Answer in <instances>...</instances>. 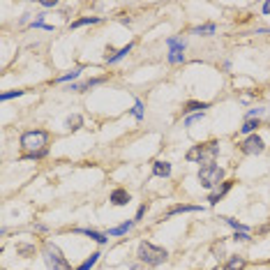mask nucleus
<instances>
[{"label": "nucleus", "instance_id": "nucleus-1", "mask_svg": "<svg viewBox=\"0 0 270 270\" xmlns=\"http://www.w3.org/2000/svg\"><path fill=\"white\" fill-rule=\"evenodd\" d=\"M136 259L146 265H159L169 259V252L164 250V247H157V245H153V242L143 240L139 245V250H136Z\"/></svg>", "mask_w": 270, "mask_h": 270}, {"label": "nucleus", "instance_id": "nucleus-2", "mask_svg": "<svg viewBox=\"0 0 270 270\" xmlns=\"http://www.w3.org/2000/svg\"><path fill=\"white\" fill-rule=\"evenodd\" d=\"M219 155V146L215 141L210 143H199L185 155L187 162H199L201 167H208V164H215V157Z\"/></svg>", "mask_w": 270, "mask_h": 270}, {"label": "nucleus", "instance_id": "nucleus-3", "mask_svg": "<svg viewBox=\"0 0 270 270\" xmlns=\"http://www.w3.org/2000/svg\"><path fill=\"white\" fill-rule=\"evenodd\" d=\"M21 148L26 153H37V150H44L49 143V132L44 130H30V132H24L19 139Z\"/></svg>", "mask_w": 270, "mask_h": 270}, {"label": "nucleus", "instance_id": "nucleus-4", "mask_svg": "<svg viewBox=\"0 0 270 270\" xmlns=\"http://www.w3.org/2000/svg\"><path fill=\"white\" fill-rule=\"evenodd\" d=\"M44 263H47L49 270H72L70 261L63 256V252L58 250V245H53V242H44Z\"/></svg>", "mask_w": 270, "mask_h": 270}, {"label": "nucleus", "instance_id": "nucleus-5", "mask_svg": "<svg viewBox=\"0 0 270 270\" xmlns=\"http://www.w3.org/2000/svg\"><path fill=\"white\" fill-rule=\"evenodd\" d=\"M199 182L205 190H217L224 182V169L217 167V164H208V167L199 169Z\"/></svg>", "mask_w": 270, "mask_h": 270}, {"label": "nucleus", "instance_id": "nucleus-6", "mask_svg": "<svg viewBox=\"0 0 270 270\" xmlns=\"http://www.w3.org/2000/svg\"><path fill=\"white\" fill-rule=\"evenodd\" d=\"M240 150L245 155H261L265 150V143H263V139H261L259 134H250L245 141L240 143Z\"/></svg>", "mask_w": 270, "mask_h": 270}, {"label": "nucleus", "instance_id": "nucleus-7", "mask_svg": "<svg viewBox=\"0 0 270 270\" xmlns=\"http://www.w3.org/2000/svg\"><path fill=\"white\" fill-rule=\"evenodd\" d=\"M109 201H111L113 205H118V208H120V205H127L132 201V196H130V192L125 190V187H116V190L111 192V196H109Z\"/></svg>", "mask_w": 270, "mask_h": 270}, {"label": "nucleus", "instance_id": "nucleus-8", "mask_svg": "<svg viewBox=\"0 0 270 270\" xmlns=\"http://www.w3.org/2000/svg\"><path fill=\"white\" fill-rule=\"evenodd\" d=\"M201 205H190V203H176L164 213V217H173V215H182V213H201Z\"/></svg>", "mask_w": 270, "mask_h": 270}, {"label": "nucleus", "instance_id": "nucleus-9", "mask_svg": "<svg viewBox=\"0 0 270 270\" xmlns=\"http://www.w3.org/2000/svg\"><path fill=\"white\" fill-rule=\"evenodd\" d=\"M231 187H233V182H231V180H224L222 185L217 187V190H213V192L208 194V201H210L213 205H215V203H219V201H222L224 196H226V192L231 190Z\"/></svg>", "mask_w": 270, "mask_h": 270}, {"label": "nucleus", "instance_id": "nucleus-10", "mask_svg": "<svg viewBox=\"0 0 270 270\" xmlns=\"http://www.w3.org/2000/svg\"><path fill=\"white\" fill-rule=\"evenodd\" d=\"M74 233H81V236H88L90 240L99 242V245H104V242L109 240V236H107V233H99V231H95V229H74Z\"/></svg>", "mask_w": 270, "mask_h": 270}, {"label": "nucleus", "instance_id": "nucleus-11", "mask_svg": "<svg viewBox=\"0 0 270 270\" xmlns=\"http://www.w3.org/2000/svg\"><path fill=\"white\" fill-rule=\"evenodd\" d=\"M245 265H247L245 256L233 254V256H229V259H226V263H224V270H245Z\"/></svg>", "mask_w": 270, "mask_h": 270}, {"label": "nucleus", "instance_id": "nucleus-12", "mask_svg": "<svg viewBox=\"0 0 270 270\" xmlns=\"http://www.w3.org/2000/svg\"><path fill=\"white\" fill-rule=\"evenodd\" d=\"M109 76H97V79H88V81H84V84H79V86H72L70 90H76V93H86V90H90V88H95V86H99V84H104Z\"/></svg>", "mask_w": 270, "mask_h": 270}, {"label": "nucleus", "instance_id": "nucleus-13", "mask_svg": "<svg viewBox=\"0 0 270 270\" xmlns=\"http://www.w3.org/2000/svg\"><path fill=\"white\" fill-rule=\"evenodd\" d=\"M153 176H157V178H169V176H171V164L164 162V159H157V162L153 164Z\"/></svg>", "mask_w": 270, "mask_h": 270}, {"label": "nucleus", "instance_id": "nucleus-14", "mask_svg": "<svg viewBox=\"0 0 270 270\" xmlns=\"http://www.w3.org/2000/svg\"><path fill=\"white\" fill-rule=\"evenodd\" d=\"M205 109H210L208 102H196V99H190V102H185V109H182V111L192 116V113H203Z\"/></svg>", "mask_w": 270, "mask_h": 270}, {"label": "nucleus", "instance_id": "nucleus-15", "mask_svg": "<svg viewBox=\"0 0 270 270\" xmlns=\"http://www.w3.org/2000/svg\"><path fill=\"white\" fill-rule=\"evenodd\" d=\"M134 224H136V219H127V222H122V224H118V226L109 229L107 236H113V238H116V236H122V233H127L132 226H134Z\"/></svg>", "mask_w": 270, "mask_h": 270}, {"label": "nucleus", "instance_id": "nucleus-16", "mask_svg": "<svg viewBox=\"0 0 270 270\" xmlns=\"http://www.w3.org/2000/svg\"><path fill=\"white\" fill-rule=\"evenodd\" d=\"M16 252H19L24 259H33L35 252H37V247L35 245H28V242H16Z\"/></svg>", "mask_w": 270, "mask_h": 270}, {"label": "nucleus", "instance_id": "nucleus-17", "mask_svg": "<svg viewBox=\"0 0 270 270\" xmlns=\"http://www.w3.org/2000/svg\"><path fill=\"white\" fill-rule=\"evenodd\" d=\"M65 127H67V130H70V132H76V130H81V127H84V118H81L79 113H72V116L65 120Z\"/></svg>", "mask_w": 270, "mask_h": 270}, {"label": "nucleus", "instance_id": "nucleus-18", "mask_svg": "<svg viewBox=\"0 0 270 270\" xmlns=\"http://www.w3.org/2000/svg\"><path fill=\"white\" fill-rule=\"evenodd\" d=\"M169 63L171 65H182L185 63V53H182V49H169Z\"/></svg>", "mask_w": 270, "mask_h": 270}, {"label": "nucleus", "instance_id": "nucleus-19", "mask_svg": "<svg viewBox=\"0 0 270 270\" xmlns=\"http://www.w3.org/2000/svg\"><path fill=\"white\" fill-rule=\"evenodd\" d=\"M99 256H102V254H99V252H93V254H90L88 259H86L81 265H76L74 270H93V268H95V263H97V261H99Z\"/></svg>", "mask_w": 270, "mask_h": 270}, {"label": "nucleus", "instance_id": "nucleus-20", "mask_svg": "<svg viewBox=\"0 0 270 270\" xmlns=\"http://www.w3.org/2000/svg\"><path fill=\"white\" fill-rule=\"evenodd\" d=\"M256 127H261V122L256 120V118H247V120H245V125L240 127V132H242V134H247V136H250V134H256Z\"/></svg>", "mask_w": 270, "mask_h": 270}, {"label": "nucleus", "instance_id": "nucleus-21", "mask_svg": "<svg viewBox=\"0 0 270 270\" xmlns=\"http://www.w3.org/2000/svg\"><path fill=\"white\" fill-rule=\"evenodd\" d=\"M132 49H134V44H132V42H130V44H125V47H122V49H120V51H116V56H113V58H111V60H107V63H109V65H116V63H120V60H122V58H125V56H127V53H130V51H132Z\"/></svg>", "mask_w": 270, "mask_h": 270}, {"label": "nucleus", "instance_id": "nucleus-22", "mask_svg": "<svg viewBox=\"0 0 270 270\" xmlns=\"http://www.w3.org/2000/svg\"><path fill=\"white\" fill-rule=\"evenodd\" d=\"M81 72H84V67H72V70L67 72V74L58 76V84H67V81H72V79H79Z\"/></svg>", "mask_w": 270, "mask_h": 270}, {"label": "nucleus", "instance_id": "nucleus-23", "mask_svg": "<svg viewBox=\"0 0 270 270\" xmlns=\"http://www.w3.org/2000/svg\"><path fill=\"white\" fill-rule=\"evenodd\" d=\"M99 16H84V19H79V21H74L72 24V28H84V26H93V24H99Z\"/></svg>", "mask_w": 270, "mask_h": 270}, {"label": "nucleus", "instance_id": "nucleus-24", "mask_svg": "<svg viewBox=\"0 0 270 270\" xmlns=\"http://www.w3.org/2000/svg\"><path fill=\"white\" fill-rule=\"evenodd\" d=\"M215 30H217V26L215 24H205V26H196L192 33L194 35H215Z\"/></svg>", "mask_w": 270, "mask_h": 270}, {"label": "nucleus", "instance_id": "nucleus-25", "mask_svg": "<svg viewBox=\"0 0 270 270\" xmlns=\"http://www.w3.org/2000/svg\"><path fill=\"white\" fill-rule=\"evenodd\" d=\"M49 155V148H44V150H37V153H24L21 155V159H30V162H35V159H42V157H47Z\"/></svg>", "mask_w": 270, "mask_h": 270}, {"label": "nucleus", "instance_id": "nucleus-26", "mask_svg": "<svg viewBox=\"0 0 270 270\" xmlns=\"http://www.w3.org/2000/svg\"><path fill=\"white\" fill-rule=\"evenodd\" d=\"M167 47L169 49H182V51H185V39H180V37H169L167 39Z\"/></svg>", "mask_w": 270, "mask_h": 270}, {"label": "nucleus", "instance_id": "nucleus-27", "mask_svg": "<svg viewBox=\"0 0 270 270\" xmlns=\"http://www.w3.org/2000/svg\"><path fill=\"white\" fill-rule=\"evenodd\" d=\"M222 219H224V224H229V226L236 229V231H245L247 233V226H245V224H240L238 219H231V217H222Z\"/></svg>", "mask_w": 270, "mask_h": 270}, {"label": "nucleus", "instance_id": "nucleus-28", "mask_svg": "<svg viewBox=\"0 0 270 270\" xmlns=\"http://www.w3.org/2000/svg\"><path fill=\"white\" fill-rule=\"evenodd\" d=\"M132 116H134L136 120H143V102H141V99H136V102H134V109H132Z\"/></svg>", "mask_w": 270, "mask_h": 270}, {"label": "nucleus", "instance_id": "nucleus-29", "mask_svg": "<svg viewBox=\"0 0 270 270\" xmlns=\"http://www.w3.org/2000/svg\"><path fill=\"white\" fill-rule=\"evenodd\" d=\"M21 95H24V90H7V93H3V95H0V99H3V102H7V99L21 97Z\"/></svg>", "mask_w": 270, "mask_h": 270}, {"label": "nucleus", "instance_id": "nucleus-30", "mask_svg": "<svg viewBox=\"0 0 270 270\" xmlns=\"http://www.w3.org/2000/svg\"><path fill=\"white\" fill-rule=\"evenodd\" d=\"M213 256H215L217 261L224 259V245H222V242H219V245H213Z\"/></svg>", "mask_w": 270, "mask_h": 270}, {"label": "nucleus", "instance_id": "nucleus-31", "mask_svg": "<svg viewBox=\"0 0 270 270\" xmlns=\"http://www.w3.org/2000/svg\"><path fill=\"white\" fill-rule=\"evenodd\" d=\"M233 240H240V242H250L252 238H250V233H245V231H236V236H233Z\"/></svg>", "mask_w": 270, "mask_h": 270}, {"label": "nucleus", "instance_id": "nucleus-32", "mask_svg": "<svg viewBox=\"0 0 270 270\" xmlns=\"http://www.w3.org/2000/svg\"><path fill=\"white\" fill-rule=\"evenodd\" d=\"M201 118H203V113H192V116H187L185 118V127L192 125V122H196V120H201Z\"/></svg>", "mask_w": 270, "mask_h": 270}, {"label": "nucleus", "instance_id": "nucleus-33", "mask_svg": "<svg viewBox=\"0 0 270 270\" xmlns=\"http://www.w3.org/2000/svg\"><path fill=\"white\" fill-rule=\"evenodd\" d=\"M143 215H146V203L143 205H139V210H136V222H139V219H143Z\"/></svg>", "mask_w": 270, "mask_h": 270}, {"label": "nucleus", "instance_id": "nucleus-34", "mask_svg": "<svg viewBox=\"0 0 270 270\" xmlns=\"http://www.w3.org/2000/svg\"><path fill=\"white\" fill-rule=\"evenodd\" d=\"M263 111H265V109H252V111L247 113V118H256V116H261Z\"/></svg>", "mask_w": 270, "mask_h": 270}, {"label": "nucleus", "instance_id": "nucleus-35", "mask_svg": "<svg viewBox=\"0 0 270 270\" xmlns=\"http://www.w3.org/2000/svg\"><path fill=\"white\" fill-rule=\"evenodd\" d=\"M58 0H42V7H56Z\"/></svg>", "mask_w": 270, "mask_h": 270}, {"label": "nucleus", "instance_id": "nucleus-36", "mask_svg": "<svg viewBox=\"0 0 270 270\" xmlns=\"http://www.w3.org/2000/svg\"><path fill=\"white\" fill-rule=\"evenodd\" d=\"M261 12H263V14H265V16H268V14H270V0H268V3H263V7H261Z\"/></svg>", "mask_w": 270, "mask_h": 270}]
</instances>
